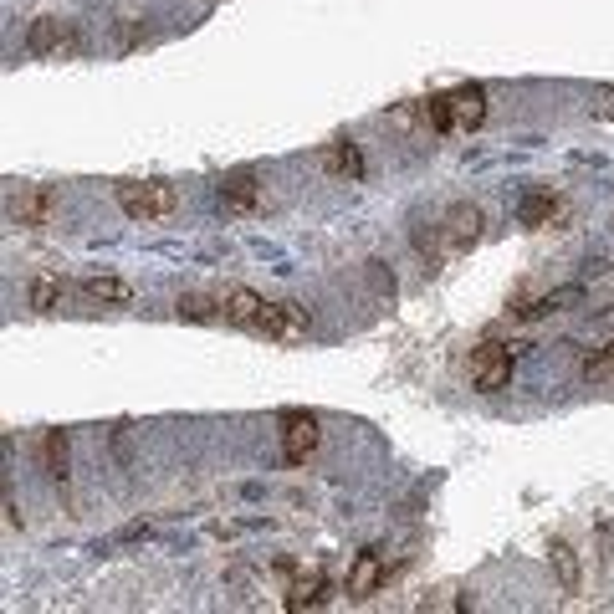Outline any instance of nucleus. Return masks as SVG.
Here are the masks:
<instances>
[{
	"label": "nucleus",
	"mask_w": 614,
	"mask_h": 614,
	"mask_svg": "<svg viewBox=\"0 0 614 614\" xmlns=\"http://www.w3.org/2000/svg\"><path fill=\"white\" fill-rule=\"evenodd\" d=\"M57 302H62V282L57 277H36L31 282V307H36V313H52Z\"/></svg>",
	"instance_id": "nucleus-20"
},
{
	"label": "nucleus",
	"mask_w": 614,
	"mask_h": 614,
	"mask_svg": "<svg viewBox=\"0 0 614 614\" xmlns=\"http://www.w3.org/2000/svg\"><path fill=\"white\" fill-rule=\"evenodd\" d=\"M174 313H180V323H215V318H226V302H215L205 292H185L174 302Z\"/></svg>",
	"instance_id": "nucleus-16"
},
{
	"label": "nucleus",
	"mask_w": 614,
	"mask_h": 614,
	"mask_svg": "<svg viewBox=\"0 0 614 614\" xmlns=\"http://www.w3.org/2000/svg\"><path fill=\"white\" fill-rule=\"evenodd\" d=\"M77 287L93 302H134V287H128L123 277H82Z\"/></svg>",
	"instance_id": "nucleus-19"
},
{
	"label": "nucleus",
	"mask_w": 614,
	"mask_h": 614,
	"mask_svg": "<svg viewBox=\"0 0 614 614\" xmlns=\"http://www.w3.org/2000/svg\"><path fill=\"white\" fill-rule=\"evenodd\" d=\"M589 108H594V118H604V123H614V87H594V98H589Z\"/></svg>",
	"instance_id": "nucleus-21"
},
{
	"label": "nucleus",
	"mask_w": 614,
	"mask_h": 614,
	"mask_svg": "<svg viewBox=\"0 0 614 614\" xmlns=\"http://www.w3.org/2000/svg\"><path fill=\"white\" fill-rule=\"evenodd\" d=\"M476 241H481V210L466 200L451 205L441 221H435V246H441V256H466Z\"/></svg>",
	"instance_id": "nucleus-2"
},
{
	"label": "nucleus",
	"mask_w": 614,
	"mask_h": 614,
	"mask_svg": "<svg viewBox=\"0 0 614 614\" xmlns=\"http://www.w3.org/2000/svg\"><path fill=\"white\" fill-rule=\"evenodd\" d=\"M446 103H451V128H471L487 118V87L481 82H466V87H456V93H446Z\"/></svg>",
	"instance_id": "nucleus-7"
},
{
	"label": "nucleus",
	"mask_w": 614,
	"mask_h": 614,
	"mask_svg": "<svg viewBox=\"0 0 614 614\" xmlns=\"http://www.w3.org/2000/svg\"><path fill=\"white\" fill-rule=\"evenodd\" d=\"M174 205H180V190L164 185V180H128V185H118V210L128 215V221H159V215H169Z\"/></svg>",
	"instance_id": "nucleus-1"
},
{
	"label": "nucleus",
	"mask_w": 614,
	"mask_h": 614,
	"mask_svg": "<svg viewBox=\"0 0 614 614\" xmlns=\"http://www.w3.org/2000/svg\"><path fill=\"white\" fill-rule=\"evenodd\" d=\"M62 41H67V36H62V21L41 16V21H31V31H26V52H31V57H52Z\"/></svg>",
	"instance_id": "nucleus-17"
},
{
	"label": "nucleus",
	"mask_w": 614,
	"mask_h": 614,
	"mask_svg": "<svg viewBox=\"0 0 614 614\" xmlns=\"http://www.w3.org/2000/svg\"><path fill=\"white\" fill-rule=\"evenodd\" d=\"M41 461H47V476H52V481H67V476H72L67 430H47V435H41Z\"/></svg>",
	"instance_id": "nucleus-15"
},
{
	"label": "nucleus",
	"mask_w": 614,
	"mask_h": 614,
	"mask_svg": "<svg viewBox=\"0 0 614 614\" xmlns=\"http://www.w3.org/2000/svg\"><path fill=\"white\" fill-rule=\"evenodd\" d=\"M548 563H553V574H558V589H563V594H579V584H584V563H579L574 543L553 538V548H548Z\"/></svg>",
	"instance_id": "nucleus-12"
},
{
	"label": "nucleus",
	"mask_w": 614,
	"mask_h": 614,
	"mask_svg": "<svg viewBox=\"0 0 614 614\" xmlns=\"http://www.w3.org/2000/svg\"><path fill=\"white\" fill-rule=\"evenodd\" d=\"M313 318H307L302 302H267L261 313V338H277V343H292V338H307Z\"/></svg>",
	"instance_id": "nucleus-6"
},
{
	"label": "nucleus",
	"mask_w": 614,
	"mask_h": 614,
	"mask_svg": "<svg viewBox=\"0 0 614 614\" xmlns=\"http://www.w3.org/2000/svg\"><path fill=\"white\" fill-rule=\"evenodd\" d=\"M221 302H226V323H236L246 333H261V313H267V302H261L251 287H231Z\"/></svg>",
	"instance_id": "nucleus-9"
},
{
	"label": "nucleus",
	"mask_w": 614,
	"mask_h": 614,
	"mask_svg": "<svg viewBox=\"0 0 614 614\" xmlns=\"http://www.w3.org/2000/svg\"><path fill=\"white\" fill-rule=\"evenodd\" d=\"M328 604V579L318 574H302V579H292V589H287V599H282V609H292V614H302V609H323Z\"/></svg>",
	"instance_id": "nucleus-11"
},
{
	"label": "nucleus",
	"mask_w": 614,
	"mask_h": 614,
	"mask_svg": "<svg viewBox=\"0 0 614 614\" xmlns=\"http://www.w3.org/2000/svg\"><path fill=\"white\" fill-rule=\"evenodd\" d=\"M261 200H267V185H261L256 174H231V180H221V205L226 210H256Z\"/></svg>",
	"instance_id": "nucleus-10"
},
{
	"label": "nucleus",
	"mask_w": 614,
	"mask_h": 614,
	"mask_svg": "<svg viewBox=\"0 0 614 614\" xmlns=\"http://www.w3.org/2000/svg\"><path fill=\"white\" fill-rule=\"evenodd\" d=\"M558 215H563V200H558L553 190H533V195L517 200V221H522V226H553Z\"/></svg>",
	"instance_id": "nucleus-13"
},
{
	"label": "nucleus",
	"mask_w": 614,
	"mask_h": 614,
	"mask_svg": "<svg viewBox=\"0 0 614 614\" xmlns=\"http://www.w3.org/2000/svg\"><path fill=\"white\" fill-rule=\"evenodd\" d=\"M584 292L579 287H558V292H543L538 302H528V307H517V318H548V313H563V307H574Z\"/></svg>",
	"instance_id": "nucleus-18"
},
{
	"label": "nucleus",
	"mask_w": 614,
	"mask_h": 614,
	"mask_svg": "<svg viewBox=\"0 0 614 614\" xmlns=\"http://www.w3.org/2000/svg\"><path fill=\"white\" fill-rule=\"evenodd\" d=\"M379 584H384V553L379 548H364L354 558V568H348V599H369Z\"/></svg>",
	"instance_id": "nucleus-8"
},
{
	"label": "nucleus",
	"mask_w": 614,
	"mask_h": 614,
	"mask_svg": "<svg viewBox=\"0 0 614 614\" xmlns=\"http://www.w3.org/2000/svg\"><path fill=\"white\" fill-rule=\"evenodd\" d=\"M318 441H323V425H318L313 410H287L282 415V461L302 466L307 456L318 451Z\"/></svg>",
	"instance_id": "nucleus-5"
},
{
	"label": "nucleus",
	"mask_w": 614,
	"mask_h": 614,
	"mask_svg": "<svg viewBox=\"0 0 614 614\" xmlns=\"http://www.w3.org/2000/svg\"><path fill=\"white\" fill-rule=\"evenodd\" d=\"M6 528H21V507H16V497H6Z\"/></svg>",
	"instance_id": "nucleus-22"
},
{
	"label": "nucleus",
	"mask_w": 614,
	"mask_h": 614,
	"mask_svg": "<svg viewBox=\"0 0 614 614\" xmlns=\"http://www.w3.org/2000/svg\"><path fill=\"white\" fill-rule=\"evenodd\" d=\"M517 348V343H512ZM512 348L507 343H481L476 354H471V384L481 394H497L512 384Z\"/></svg>",
	"instance_id": "nucleus-4"
},
{
	"label": "nucleus",
	"mask_w": 614,
	"mask_h": 614,
	"mask_svg": "<svg viewBox=\"0 0 614 614\" xmlns=\"http://www.w3.org/2000/svg\"><path fill=\"white\" fill-rule=\"evenodd\" d=\"M318 164H323L328 174H343V180H359V174H364V159H359V144H354V139H333V144L318 154Z\"/></svg>",
	"instance_id": "nucleus-14"
},
{
	"label": "nucleus",
	"mask_w": 614,
	"mask_h": 614,
	"mask_svg": "<svg viewBox=\"0 0 614 614\" xmlns=\"http://www.w3.org/2000/svg\"><path fill=\"white\" fill-rule=\"evenodd\" d=\"M6 215L16 226H31V231H47L57 221V190L47 185H31V190H11L6 200Z\"/></svg>",
	"instance_id": "nucleus-3"
}]
</instances>
